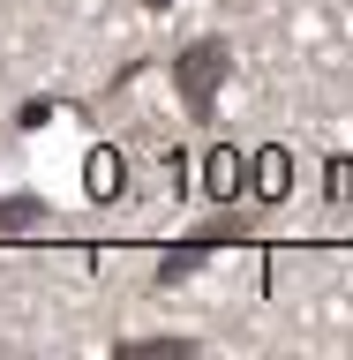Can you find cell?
<instances>
[{
	"label": "cell",
	"mask_w": 353,
	"mask_h": 360,
	"mask_svg": "<svg viewBox=\"0 0 353 360\" xmlns=\"http://www.w3.org/2000/svg\"><path fill=\"white\" fill-rule=\"evenodd\" d=\"M45 120H53V98H30V105L16 112V128H45Z\"/></svg>",
	"instance_id": "cell-6"
},
{
	"label": "cell",
	"mask_w": 353,
	"mask_h": 360,
	"mask_svg": "<svg viewBox=\"0 0 353 360\" xmlns=\"http://www.w3.org/2000/svg\"><path fill=\"white\" fill-rule=\"evenodd\" d=\"M196 270H203V255H196V248H188V240H173V248H166V255H158L151 285H158V292H173V285H188Z\"/></svg>",
	"instance_id": "cell-4"
},
{
	"label": "cell",
	"mask_w": 353,
	"mask_h": 360,
	"mask_svg": "<svg viewBox=\"0 0 353 360\" xmlns=\"http://www.w3.org/2000/svg\"><path fill=\"white\" fill-rule=\"evenodd\" d=\"M180 240L196 248L203 263L218 255V248H241V240H256V210H218V218H203V225H188Z\"/></svg>",
	"instance_id": "cell-2"
},
{
	"label": "cell",
	"mask_w": 353,
	"mask_h": 360,
	"mask_svg": "<svg viewBox=\"0 0 353 360\" xmlns=\"http://www.w3.org/2000/svg\"><path fill=\"white\" fill-rule=\"evenodd\" d=\"M225 83H233V45H225L218 30H203V38H188L173 53V90H180V105L196 112V120L218 112V90Z\"/></svg>",
	"instance_id": "cell-1"
},
{
	"label": "cell",
	"mask_w": 353,
	"mask_h": 360,
	"mask_svg": "<svg viewBox=\"0 0 353 360\" xmlns=\"http://www.w3.org/2000/svg\"><path fill=\"white\" fill-rule=\"evenodd\" d=\"M30 225H45V195H0V240H16Z\"/></svg>",
	"instance_id": "cell-5"
},
{
	"label": "cell",
	"mask_w": 353,
	"mask_h": 360,
	"mask_svg": "<svg viewBox=\"0 0 353 360\" xmlns=\"http://www.w3.org/2000/svg\"><path fill=\"white\" fill-rule=\"evenodd\" d=\"M143 8H151V15H166V8H173V0H143Z\"/></svg>",
	"instance_id": "cell-7"
},
{
	"label": "cell",
	"mask_w": 353,
	"mask_h": 360,
	"mask_svg": "<svg viewBox=\"0 0 353 360\" xmlns=\"http://www.w3.org/2000/svg\"><path fill=\"white\" fill-rule=\"evenodd\" d=\"M113 353L120 360H151V353H203V345H196V330H143V338H120Z\"/></svg>",
	"instance_id": "cell-3"
}]
</instances>
